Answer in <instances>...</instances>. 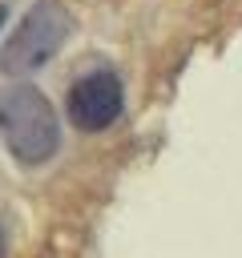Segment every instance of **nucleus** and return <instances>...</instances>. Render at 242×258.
Returning a JSON list of instances; mask_svg holds the SVG:
<instances>
[{
	"mask_svg": "<svg viewBox=\"0 0 242 258\" xmlns=\"http://www.w3.org/2000/svg\"><path fill=\"white\" fill-rule=\"evenodd\" d=\"M0 137L20 165H44L60 149V121L52 101L36 85H12L0 93Z\"/></svg>",
	"mask_w": 242,
	"mask_h": 258,
	"instance_id": "f257e3e1",
	"label": "nucleus"
},
{
	"mask_svg": "<svg viewBox=\"0 0 242 258\" xmlns=\"http://www.w3.org/2000/svg\"><path fill=\"white\" fill-rule=\"evenodd\" d=\"M69 32H73V16L65 12V4H56V0L32 4L24 12V20L16 24V32L8 36V44L0 48V73H8V77L36 73L65 48Z\"/></svg>",
	"mask_w": 242,
	"mask_h": 258,
	"instance_id": "f03ea898",
	"label": "nucleus"
},
{
	"mask_svg": "<svg viewBox=\"0 0 242 258\" xmlns=\"http://www.w3.org/2000/svg\"><path fill=\"white\" fill-rule=\"evenodd\" d=\"M125 109V89H121V77L109 73V69H97V73H85L73 89H69V121L81 129V133H101L109 129Z\"/></svg>",
	"mask_w": 242,
	"mask_h": 258,
	"instance_id": "7ed1b4c3",
	"label": "nucleus"
},
{
	"mask_svg": "<svg viewBox=\"0 0 242 258\" xmlns=\"http://www.w3.org/2000/svg\"><path fill=\"white\" fill-rule=\"evenodd\" d=\"M0 258H8V234H4V226H0Z\"/></svg>",
	"mask_w": 242,
	"mask_h": 258,
	"instance_id": "20e7f679",
	"label": "nucleus"
}]
</instances>
